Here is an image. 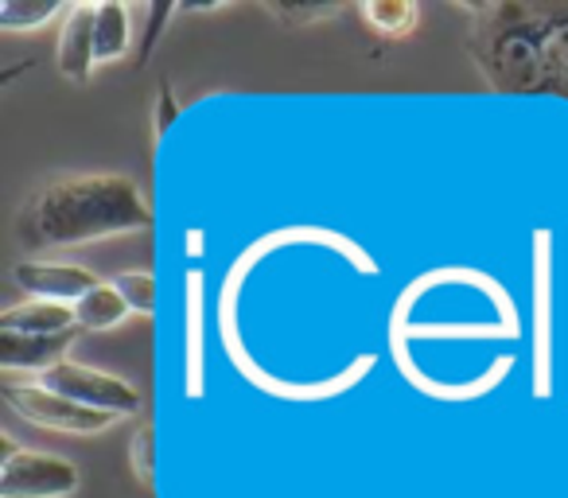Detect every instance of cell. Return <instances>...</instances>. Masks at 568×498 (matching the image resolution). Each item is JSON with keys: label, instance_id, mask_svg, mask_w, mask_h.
<instances>
[{"label": "cell", "instance_id": "obj_15", "mask_svg": "<svg viewBox=\"0 0 568 498\" xmlns=\"http://www.w3.org/2000/svg\"><path fill=\"white\" fill-rule=\"evenodd\" d=\"M55 17H67L63 4L55 0H4L0 4V32H40Z\"/></svg>", "mask_w": 568, "mask_h": 498}, {"label": "cell", "instance_id": "obj_9", "mask_svg": "<svg viewBox=\"0 0 568 498\" xmlns=\"http://www.w3.org/2000/svg\"><path fill=\"white\" fill-rule=\"evenodd\" d=\"M206 277L191 270L183 277V389L187 397L206 394Z\"/></svg>", "mask_w": 568, "mask_h": 498}, {"label": "cell", "instance_id": "obj_17", "mask_svg": "<svg viewBox=\"0 0 568 498\" xmlns=\"http://www.w3.org/2000/svg\"><path fill=\"white\" fill-rule=\"evenodd\" d=\"M265 12L288 28H312L339 17V4H265Z\"/></svg>", "mask_w": 568, "mask_h": 498}, {"label": "cell", "instance_id": "obj_4", "mask_svg": "<svg viewBox=\"0 0 568 498\" xmlns=\"http://www.w3.org/2000/svg\"><path fill=\"white\" fill-rule=\"evenodd\" d=\"M0 394H4V402H9L20 417L32 420V425H40V428H48V433L98 436V433H105V428H113L121 420V417H113V413L87 409V405L71 402V397L40 386L36 378H28V382H12L9 378L4 386H0Z\"/></svg>", "mask_w": 568, "mask_h": 498}, {"label": "cell", "instance_id": "obj_5", "mask_svg": "<svg viewBox=\"0 0 568 498\" xmlns=\"http://www.w3.org/2000/svg\"><path fill=\"white\" fill-rule=\"evenodd\" d=\"M36 382L55 389V394L71 397V402L87 405V409L113 413V417H136V413L144 409L141 389H136L133 382L118 378V374H110V370H98V366L74 363V358L59 363L55 370H48Z\"/></svg>", "mask_w": 568, "mask_h": 498}, {"label": "cell", "instance_id": "obj_18", "mask_svg": "<svg viewBox=\"0 0 568 498\" xmlns=\"http://www.w3.org/2000/svg\"><path fill=\"white\" fill-rule=\"evenodd\" d=\"M129 467H133L136 479L149 487L152 482V425L149 420H141V428H136L133 440H129Z\"/></svg>", "mask_w": 568, "mask_h": 498}, {"label": "cell", "instance_id": "obj_16", "mask_svg": "<svg viewBox=\"0 0 568 498\" xmlns=\"http://www.w3.org/2000/svg\"><path fill=\"white\" fill-rule=\"evenodd\" d=\"M113 285H118V293L125 296L129 312L133 316H144L149 319L152 312H156V277L144 270H133V273H118L113 277Z\"/></svg>", "mask_w": 568, "mask_h": 498}, {"label": "cell", "instance_id": "obj_1", "mask_svg": "<svg viewBox=\"0 0 568 498\" xmlns=\"http://www.w3.org/2000/svg\"><path fill=\"white\" fill-rule=\"evenodd\" d=\"M464 48L495 94L568 102V4H459Z\"/></svg>", "mask_w": 568, "mask_h": 498}, {"label": "cell", "instance_id": "obj_13", "mask_svg": "<svg viewBox=\"0 0 568 498\" xmlns=\"http://www.w3.org/2000/svg\"><path fill=\"white\" fill-rule=\"evenodd\" d=\"M94 51H98V67L118 63V59H125L133 51V17H129L125 4H98Z\"/></svg>", "mask_w": 568, "mask_h": 498}, {"label": "cell", "instance_id": "obj_14", "mask_svg": "<svg viewBox=\"0 0 568 498\" xmlns=\"http://www.w3.org/2000/svg\"><path fill=\"white\" fill-rule=\"evenodd\" d=\"M358 17L382 40H409L420 24V9L409 0H363Z\"/></svg>", "mask_w": 568, "mask_h": 498}, {"label": "cell", "instance_id": "obj_10", "mask_svg": "<svg viewBox=\"0 0 568 498\" xmlns=\"http://www.w3.org/2000/svg\"><path fill=\"white\" fill-rule=\"evenodd\" d=\"M94 17L98 4H71L59 24V40H55V67L63 79H71L74 87H87L90 74L98 67V51H94Z\"/></svg>", "mask_w": 568, "mask_h": 498}, {"label": "cell", "instance_id": "obj_11", "mask_svg": "<svg viewBox=\"0 0 568 498\" xmlns=\"http://www.w3.org/2000/svg\"><path fill=\"white\" fill-rule=\"evenodd\" d=\"M79 319H74V308L67 304H51V301H24L4 308L0 316V332H17V335H63L74 332Z\"/></svg>", "mask_w": 568, "mask_h": 498}, {"label": "cell", "instance_id": "obj_3", "mask_svg": "<svg viewBox=\"0 0 568 498\" xmlns=\"http://www.w3.org/2000/svg\"><path fill=\"white\" fill-rule=\"evenodd\" d=\"M0 498H71L82 475L55 451L24 448L17 436H0Z\"/></svg>", "mask_w": 568, "mask_h": 498}, {"label": "cell", "instance_id": "obj_8", "mask_svg": "<svg viewBox=\"0 0 568 498\" xmlns=\"http://www.w3.org/2000/svg\"><path fill=\"white\" fill-rule=\"evenodd\" d=\"M79 327L63 335H17V332H0V370L17 378V374H32L43 378L48 370H55L59 363L71 358V347L79 343Z\"/></svg>", "mask_w": 568, "mask_h": 498}, {"label": "cell", "instance_id": "obj_12", "mask_svg": "<svg viewBox=\"0 0 568 498\" xmlns=\"http://www.w3.org/2000/svg\"><path fill=\"white\" fill-rule=\"evenodd\" d=\"M133 316L125 304V296L118 293V285L113 281H102V285L94 288L90 296H82L79 304H74V319H79V332H113L118 324H125V319Z\"/></svg>", "mask_w": 568, "mask_h": 498}, {"label": "cell", "instance_id": "obj_19", "mask_svg": "<svg viewBox=\"0 0 568 498\" xmlns=\"http://www.w3.org/2000/svg\"><path fill=\"white\" fill-rule=\"evenodd\" d=\"M175 4H156V9H149V28H144V40H141V51H136V67H144L152 59V51H156L160 35H164L168 20L175 17Z\"/></svg>", "mask_w": 568, "mask_h": 498}, {"label": "cell", "instance_id": "obj_20", "mask_svg": "<svg viewBox=\"0 0 568 498\" xmlns=\"http://www.w3.org/2000/svg\"><path fill=\"white\" fill-rule=\"evenodd\" d=\"M175 113H180V102H175V90H172V82H160L156 113H152V133H156V141L168 133V125H172V121H175Z\"/></svg>", "mask_w": 568, "mask_h": 498}, {"label": "cell", "instance_id": "obj_6", "mask_svg": "<svg viewBox=\"0 0 568 498\" xmlns=\"http://www.w3.org/2000/svg\"><path fill=\"white\" fill-rule=\"evenodd\" d=\"M534 394H552V234L537 230L534 234Z\"/></svg>", "mask_w": 568, "mask_h": 498}, {"label": "cell", "instance_id": "obj_2", "mask_svg": "<svg viewBox=\"0 0 568 498\" xmlns=\"http://www.w3.org/2000/svg\"><path fill=\"white\" fill-rule=\"evenodd\" d=\"M152 206L141 183L121 172H59L20 203L12 234L24 254H59L105 237L144 234Z\"/></svg>", "mask_w": 568, "mask_h": 498}, {"label": "cell", "instance_id": "obj_7", "mask_svg": "<svg viewBox=\"0 0 568 498\" xmlns=\"http://www.w3.org/2000/svg\"><path fill=\"white\" fill-rule=\"evenodd\" d=\"M12 281L28 293V301H51V304H74L82 296H90L102 277L87 265H74V262H40V257H28V262L12 265Z\"/></svg>", "mask_w": 568, "mask_h": 498}]
</instances>
